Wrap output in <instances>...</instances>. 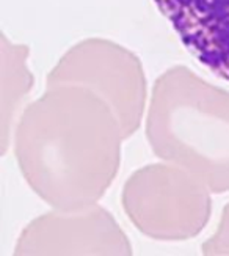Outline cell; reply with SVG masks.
I'll return each instance as SVG.
<instances>
[{"label": "cell", "mask_w": 229, "mask_h": 256, "mask_svg": "<svg viewBox=\"0 0 229 256\" xmlns=\"http://www.w3.org/2000/svg\"><path fill=\"white\" fill-rule=\"evenodd\" d=\"M184 48L229 82V0H152Z\"/></svg>", "instance_id": "6da1fadb"}]
</instances>
